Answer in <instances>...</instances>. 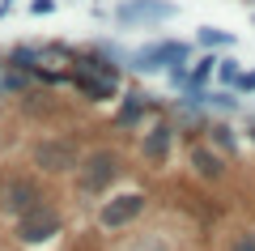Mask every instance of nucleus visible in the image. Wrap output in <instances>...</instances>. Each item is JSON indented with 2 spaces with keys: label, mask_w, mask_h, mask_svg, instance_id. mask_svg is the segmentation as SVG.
Masks as SVG:
<instances>
[{
  "label": "nucleus",
  "mask_w": 255,
  "mask_h": 251,
  "mask_svg": "<svg viewBox=\"0 0 255 251\" xmlns=\"http://www.w3.org/2000/svg\"><path fill=\"white\" fill-rule=\"evenodd\" d=\"M68 85L85 102H115L119 98V64L111 55H102V51H77Z\"/></svg>",
  "instance_id": "nucleus-1"
},
{
  "label": "nucleus",
  "mask_w": 255,
  "mask_h": 251,
  "mask_svg": "<svg viewBox=\"0 0 255 251\" xmlns=\"http://www.w3.org/2000/svg\"><path fill=\"white\" fill-rule=\"evenodd\" d=\"M119 179H124V153L107 149V145L102 149H90L81 158V166H77V175H73L81 196H107Z\"/></svg>",
  "instance_id": "nucleus-2"
},
{
  "label": "nucleus",
  "mask_w": 255,
  "mask_h": 251,
  "mask_svg": "<svg viewBox=\"0 0 255 251\" xmlns=\"http://www.w3.org/2000/svg\"><path fill=\"white\" fill-rule=\"evenodd\" d=\"M81 145H77V136H38L34 145H30V166H34L38 175H47V179H60V175H77V166H81Z\"/></svg>",
  "instance_id": "nucleus-3"
},
{
  "label": "nucleus",
  "mask_w": 255,
  "mask_h": 251,
  "mask_svg": "<svg viewBox=\"0 0 255 251\" xmlns=\"http://www.w3.org/2000/svg\"><path fill=\"white\" fill-rule=\"evenodd\" d=\"M60 230H64V213H60L55 200H43V205H34L30 213H21L17 222H13V239H17L21 247H43V243H51Z\"/></svg>",
  "instance_id": "nucleus-4"
},
{
  "label": "nucleus",
  "mask_w": 255,
  "mask_h": 251,
  "mask_svg": "<svg viewBox=\"0 0 255 251\" xmlns=\"http://www.w3.org/2000/svg\"><path fill=\"white\" fill-rule=\"evenodd\" d=\"M43 200H51V196H47V188L38 183V175H21V171L0 175V213L4 217L17 222L21 213H30V209L43 205Z\"/></svg>",
  "instance_id": "nucleus-5"
},
{
  "label": "nucleus",
  "mask_w": 255,
  "mask_h": 251,
  "mask_svg": "<svg viewBox=\"0 0 255 251\" xmlns=\"http://www.w3.org/2000/svg\"><path fill=\"white\" fill-rule=\"evenodd\" d=\"M179 17V4H170V0H124V4H115V21L124 30H136V26H162V21Z\"/></svg>",
  "instance_id": "nucleus-6"
},
{
  "label": "nucleus",
  "mask_w": 255,
  "mask_h": 251,
  "mask_svg": "<svg viewBox=\"0 0 255 251\" xmlns=\"http://www.w3.org/2000/svg\"><path fill=\"white\" fill-rule=\"evenodd\" d=\"M191 60V47L179 43V38H162V43H149L140 47V51L128 55V68H136V72H162L170 68V64H187Z\"/></svg>",
  "instance_id": "nucleus-7"
},
{
  "label": "nucleus",
  "mask_w": 255,
  "mask_h": 251,
  "mask_svg": "<svg viewBox=\"0 0 255 251\" xmlns=\"http://www.w3.org/2000/svg\"><path fill=\"white\" fill-rule=\"evenodd\" d=\"M149 209V196L145 192H124V196H111L98 205V230H124L132 226L136 217H145Z\"/></svg>",
  "instance_id": "nucleus-8"
},
{
  "label": "nucleus",
  "mask_w": 255,
  "mask_h": 251,
  "mask_svg": "<svg viewBox=\"0 0 255 251\" xmlns=\"http://www.w3.org/2000/svg\"><path fill=\"white\" fill-rule=\"evenodd\" d=\"M174 132H179V128H174L170 119H157V124L140 136V158H145L149 166H166V162H170V149H174Z\"/></svg>",
  "instance_id": "nucleus-9"
},
{
  "label": "nucleus",
  "mask_w": 255,
  "mask_h": 251,
  "mask_svg": "<svg viewBox=\"0 0 255 251\" xmlns=\"http://www.w3.org/2000/svg\"><path fill=\"white\" fill-rule=\"evenodd\" d=\"M157 111V102L149 98V94H140V90H128L124 94V102H119V111H115V128H136V124H145V115H153Z\"/></svg>",
  "instance_id": "nucleus-10"
},
{
  "label": "nucleus",
  "mask_w": 255,
  "mask_h": 251,
  "mask_svg": "<svg viewBox=\"0 0 255 251\" xmlns=\"http://www.w3.org/2000/svg\"><path fill=\"white\" fill-rule=\"evenodd\" d=\"M187 162H191V171L200 175L204 183H221V179H226V158H221L213 145H191Z\"/></svg>",
  "instance_id": "nucleus-11"
},
{
  "label": "nucleus",
  "mask_w": 255,
  "mask_h": 251,
  "mask_svg": "<svg viewBox=\"0 0 255 251\" xmlns=\"http://www.w3.org/2000/svg\"><path fill=\"white\" fill-rule=\"evenodd\" d=\"M209 145L226 158V153H238V136H234V128L230 124H209Z\"/></svg>",
  "instance_id": "nucleus-12"
},
{
  "label": "nucleus",
  "mask_w": 255,
  "mask_h": 251,
  "mask_svg": "<svg viewBox=\"0 0 255 251\" xmlns=\"http://www.w3.org/2000/svg\"><path fill=\"white\" fill-rule=\"evenodd\" d=\"M30 85H34V77L21 72V68H4L0 72V94H26Z\"/></svg>",
  "instance_id": "nucleus-13"
},
{
  "label": "nucleus",
  "mask_w": 255,
  "mask_h": 251,
  "mask_svg": "<svg viewBox=\"0 0 255 251\" xmlns=\"http://www.w3.org/2000/svg\"><path fill=\"white\" fill-rule=\"evenodd\" d=\"M213 68H217V55H200V60H196V68H187V90L200 94V85L213 77Z\"/></svg>",
  "instance_id": "nucleus-14"
},
{
  "label": "nucleus",
  "mask_w": 255,
  "mask_h": 251,
  "mask_svg": "<svg viewBox=\"0 0 255 251\" xmlns=\"http://www.w3.org/2000/svg\"><path fill=\"white\" fill-rule=\"evenodd\" d=\"M196 38H200V47H234V34H226V30H213V26H204Z\"/></svg>",
  "instance_id": "nucleus-15"
},
{
  "label": "nucleus",
  "mask_w": 255,
  "mask_h": 251,
  "mask_svg": "<svg viewBox=\"0 0 255 251\" xmlns=\"http://www.w3.org/2000/svg\"><path fill=\"white\" fill-rule=\"evenodd\" d=\"M226 251H255V230H238Z\"/></svg>",
  "instance_id": "nucleus-16"
},
{
  "label": "nucleus",
  "mask_w": 255,
  "mask_h": 251,
  "mask_svg": "<svg viewBox=\"0 0 255 251\" xmlns=\"http://www.w3.org/2000/svg\"><path fill=\"white\" fill-rule=\"evenodd\" d=\"M217 77L226 81V85H234L238 81V60H217Z\"/></svg>",
  "instance_id": "nucleus-17"
},
{
  "label": "nucleus",
  "mask_w": 255,
  "mask_h": 251,
  "mask_svg": "<svg viewBox=\"0 0 255 251\" xmlns=\"http://www.w3.org/2000/svg\"><path fill=\"white\" fill-rule=\"evenodd\" d=\"M234 90H238V94H255V72H238Z\"/></svg>",
  "instance_id": "nucleus-18"
},
{
  "label": "nucleus",
  "mask_w": 255,
  "mask_h": 251,
  "mask_svg": "<svg viewBox=\"0 0 255 251\" xmlns=\"http://www.w3.org/2000/svg\"><path fill=\"white\" fill-rule=\"evenodd\" d=\"M51 9H55V0H30V13H38V17L51 13Z\"/></svg>",
  "instance_id": "nucleus-19"
},
{
  "label": "nucleus",
  "mask_w": 255,
  "mask_h": 251,
  "mask_svg": "<svg viewBox=\"0 0 255 251\" xmlns=\"http://www.w3.org/2000/svg\"><path fill=\"white\" fill-rule=\"evenodd\" d=\"M4 13H13V0H0V17H4Z\"/></svg>",
  "instance_id": "nucleus-20"
},
{
  "label": "nucleus",
  "mask_w": 255,
  "mask_h": 251,
  "mask_svg": "<svg viewBox=\"0 0 255 251\" xmlns=\"http://www.w3.org/2000/svg\"><path fill=\"white\" fill-rule=\"evenodd\" d=\"M247 136H251V145H255V124H251V128H247Z\"/></svg>",
  "instance_id": "nucleus-21"
}]
</instances>
